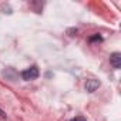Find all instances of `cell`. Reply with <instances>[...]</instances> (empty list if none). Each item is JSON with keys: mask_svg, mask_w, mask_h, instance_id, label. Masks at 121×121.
<instances>
[{"mask_svg": "<svg viewBox=\"0 0 121 121\" xmlns=\"http://www.w3.org/2000/svg\"><path fill=\"white\" fill-rule=\"evenodd\" d=\"M98 87H100V81L98 80L91 78V80H87V83H86V90L88 93H94Z\"/></svg>", "mask_w": 121, "mask_h": 121, "instance_id": "3", "label": "cell"}, {"mask_svg": "<svg viewBox=\"0 0 121 121\" xmlns=\"http://www.w3.org/2000/svg\"><path fill=\"white\" fill-rule=\"evenodd\" d=\"M101 40H103V39H101V37H100V36H98V34H97V36H94V37H91V39H90V41H91V43H94V41H98V43H100V41H101Z\"/></svg>", "mask_w": 121, "mask_h": 121, "instance_id": "4", "label": "cell"}, {"mask_svg": "<svg viewBox=\"0 0 121 121\" xmlns=\"http://www.w3.org/2000/svg\"><path fill=\"white\" fill-rule=\"evenodd\" d=\"M39 69L36 67V66H31V67H29V69H26L23 73H22V77H23V80H26V81H31V80H36L37 77H39Z\"/></svg>", "mask_w": 121, "mask_h": 121, "instance_id": "1", "label": "cell"}, {"mask_svg": "<svg viewBox=\"0 0 121 121\" xmlns=\"http://www.w3.org/2000/svg\"><path fill=\"white\" fill-rule=\"evenodd\" d=\"M71 121H87L84 117H76V118H73Z\"/></svg>", "mask_w": 121, "mask_h": 121, "instance_id": "5", "label": "cell"}, {"mask_svg": "<svg viewBox=\"0 0 121 121\" xmlns=\"http://www.w3.org/2000/svg\"><path fill=\"white\" fill-rule=\"evenodd\" d=\"M110 63L114 69H120L121 67V54L120 53H112L110 57Z\"/></svg>", "mask_w": 121, "mask_h": 121, "instance_id": "2", "label": "cell"}]
</instances>
